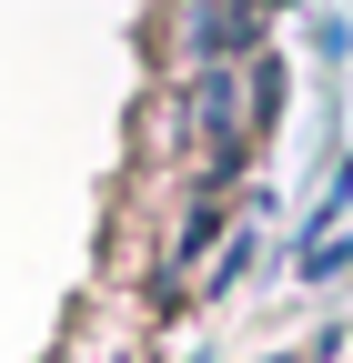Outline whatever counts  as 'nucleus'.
<instances>
[{"label": "nucleus", "mask_w": 353, "mask_h": 363, "mask_svg": "<svg viewBox=\"0 0 353 363\" xmlns=\"http://www.w3.org/2000/svg\"><path fill=\"white\" fill-rule=\"evenodd\" d=\"M182 40H192V71L252 61V0H192V11H182Z\"/></svg>", "instance_id": "nucleus-1"}]
</instances>
